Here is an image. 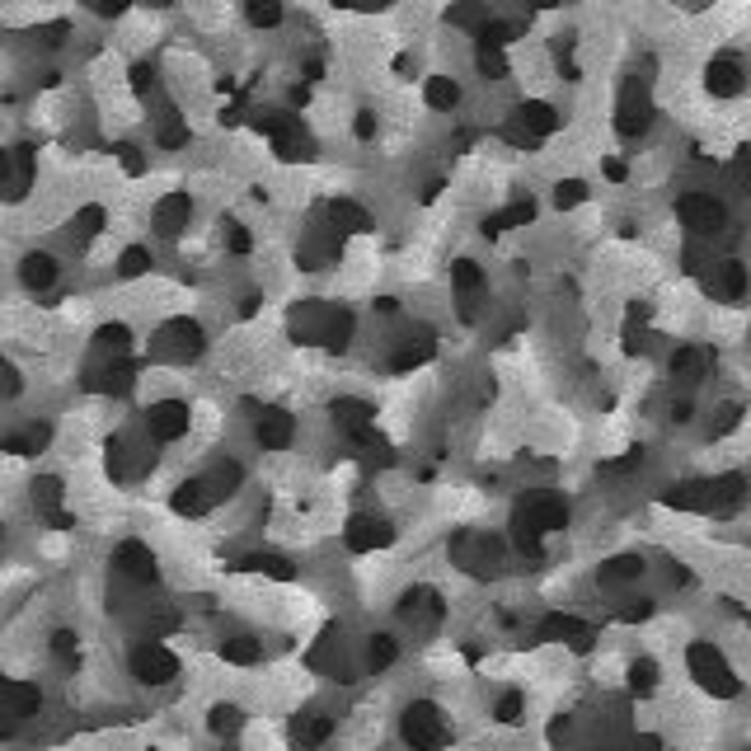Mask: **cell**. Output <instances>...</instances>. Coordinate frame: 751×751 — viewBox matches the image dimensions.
I'll list each match as a JSON object with an SVG mask.
<instances>
[{"instance_id":"obj_8","label":"cell","mask_w":751,"mask_h":751,"mask_svg":"<svg viewBox=\"0 0 751 751\" xmlns=\"http://www.w3.org/2000/svg\"><path fill=\"white\" fill-rule=\"evenodd\" d=\"M19 282H24L29 292H52V287L62 282V263L52 259V254H43V249H33V254L19 259Z\"/></svg>"},{"instance_id":"obj_4","label":"cell","mask_w":751,"mask_h":751,"mask_svg":"<svg viewBox=\"0 0 751 751\" xmlns=\"http://www.w3.org/2000/svg\"><path fill=\"white\" fill-rule=\"evenodd\" d=\"M648 123H653V99L639 80H629L625 94H620V113H615V132L620 137H644Z\"/></svg>"},{"instance_id":"obj_12","label":"cell","mask_w":751,"mask_h":751,"mask_svg":"<svg viewBox=\"0 0 751 751\" xmlns=\"http://www.w3.org/2000/svg\"><path fill=\"white\" fill-rule=\"evenodd\" d=\"M714 296H723V301H742L747 296V268L737 259H723L714 268Z\"/></svg>"},{"instance_id":"obj_3","label":"cell","mask_w":751,"mask_h":751,"mask_svg":"<svg viewBox=\"0 0 751 751\" xmlns=\"http://www.w3.org/2000/svg\"><path fill=\"white\" fill-rule=\"evenodd\" d=\"M399 733L414 751H442L451 728H446V714L437 705H414L404 719H399Z\"/></svg>"},{"instance_id":"obj_16","label":"cell","mask_w":751,"mask_h":751,"mask_svg":"<svg viewBox=\"0 0 751 751\" xmlns=\"http://www.w3.org/2000/svg\"><path fill=\"white\" fill-rule=\"evenodd\" d=\"M451 277H456V296H460V301L479 296V287H484V273H479V263H470V259H460L456 268H451Z\"/></svg>"},{"instance_id":"obj_20","label":"cell","mask_w":751,"mask_h":751,"mask_svg":"<svg viewBox=\"0 0 751 751\" xmlns=\"http://www.w3.org/2000/svg\"><path fill=\"white\" fill-rule=\"evenodd\" d=\"M104 207H85V212H76V221H71V226H76V235L80 240H90V235H99V230H104Z\"/></svg>"},{"instance_id":"obj_22","label":"cell","mask_w":751,"mask_h":751,"mask_svg":"<svg viewBox=\"0 0 751 751\" xmlns=\"http://www.w3.org/2000/svg\"><path fill=\"white\" fill-rule=\"evenodd\" d=\"M226 249H230V254H249V249H254V235H249L240 221H230V226H226Z\"/></svg>"},{"instance_id":"obj_13","label":"cell","mask_w":751,"mask_h":751,"mask_svg":"<svg viewBox=\"0 0 751 751\" xmlns=\"http://www.w3.org/2000/svg\"><path fill=\"white\" fill-rule=\"evenodd\" d=\"M245 19L249 29H277L287 19V5L282 0H245Z\"/></svg>"},{"instance_id":"obj_26","label":"cell","mask_w":751,"mask_h":751,"mask_svg":"<svg viewBox=\"0 0 751 751\" xmlns=\"http://www.w3.org/2000/svg\"><path fill=\"white\" fill-rule=\"evenodd\" d=\"M536 10H554V5H564V0H531Z\"/></svg>"},{"instance_id":"obj_15","label":"cell","mask_w":751,"mask_h":751,"mask_svg":"<svg viewBox=\"0 0 751 751\" xmlns=\"http://www.w3.org/2000/svg\"><path fill=\"white\" fill-rule=\"evenodd\" d=\"M348 540H353V550H376V545L390 540V526H381L376 517H357L353 531H348Z\"/></svg>"},{"instance_id":"obj_5","label":"cell","mask_w":751,"mask_h":751,"mask_svg":"<svg viewBox=\"0 0 751 751\" xmlns=\"http://www.w3.org/2000/svg\"><path fill=\"white\" fill-rule=\"evenodd\" d=\"M188 428H193V414H188L184 399H160L146 414V432L155 442H179V437H188Z\"/></svg>"},{"instance_id":"obj_23","label":"cell","mask_w":751,"mask_h":751,"mask_svg":"<svg viewBox=\"0 0 751 751\" xmlns=\"http://www.w3.org/2000/svg\"><path fill=\"white\" fill-rule=\"evenodd\" d=\"M94 15H104V19H118V15H127L132 10V0H85Z\"/></svg>"},{"instance_id":"obj_6","label":"cell","mask_w":751,"mask_h":751,"mask_svg":"<svg viewBox=\"0 0 751 751\" xmlns=\"http://www.w3.org/2000/svg\"><path fill=\"white\" fill-rule=\"evenodd\" d=\"M132 672H137L146 686H165V681L179 676V658L160 644H141L137 653H132Z\"/></svg>"},{"instance_id":"obj_11","label":"cell","mask_w":751,"mask_h":751,"mask_svg":"<svg viewBox=\"0 0 751 751\" xmlns=\"http://www.w3.org/2000/svg\"><path fill=\"white\" fill-rule=\"evenodd\" d=\"M324 216H329V226L334 230H371V212L362 207V202H348V198H334V202H324Z\"/></svg>"},{"instance_id":"obj_24","label":"cell","mask_w":751,"mask_h":751,"mask_svg":"<svg viewBox=\"0 0 751 751\" xmlns=\"http://www.w3.org/2000/svg\"><path fill=\"white\" fill-rule=\"evenodd\" d=\"M353 132H357V137H362V141H371V137H376V113H367V108H362V113H357V118H353Z\"/></svg>"},{"instance_id":"obj_7","label":"cell","mask_w":751,"mask_h":751,"mask_svg":"<svg viewBox=\"0 0 751 751\" xmlns=\"http://www.w3.org/2000/svg\"><path fill=\"white\" fill-rule=\"evenodd\" d=\"M188 221H193V198H188L184 188H179V193H165V198L155 202L151 226L160 230V235H184Z\"/></svg>"},{"instance_id":"obj_9","label":"cell","mask_w":751,"mask_h":751,"mask_svg":"<svg viewBox=\"0 0 751 751\" xmlns=\"http://www.w3.org/2000/svg\"><path fill=\"white\" fill-rule=\"evenodd\" d=\"M742 85H747V76H742V62L737 57H714L705 71V90L714 94V99H733V94H742Z\"/></svg>"},{"instance_id":"obj_17","label":"cell","mask_w":751,"mask_h":751,"mask_svg":"<svg viewBox=\"0 0 751 751\" xmlns=\"http://www.w3.org/2000/svg\"><path fill=\"white\" fill-rule=\"evenodd\" d=\"M428 104L437 108V113L456 108L460 104V85H456V80H446V76H432L428 80Z\"/></svg>"},{"instance_id":"obj_25","label":"cell","mask_w":751,"mask_h":751,"mask_svg":"<svg viewBox=\"0 0 751 751\" xmlns=\"http://www.w3.org/2000/svg\"><path fill=\"white\" fill-rule=\"evenodd\" d=\"M601 169H606V179H611V184H620V179H625V174H629V169H625V160H615V155H611V160H606V165H601Z\"/></svg>"},{"instance_id":"obj_1","label":"cell","mask_w":751,"mask_h":751,"mask_svg":"<svg viewBox=\"0 0 751 751\" xmlns=\"http://www.w3.org/2000/svg\"><path fill=\"white\" fill-rule=\"evenodd\" d=\"M202 348H207V334H202L198 320H169L160 324V334L151 338V353L160 357V362H174V367H184V362H198Z\"/></svg>"},{"instance_id":"obj_18","label":"cell","mask_w":751,"mask_h":751,"mask_svg":"<svg viewBox=\"0 0 751 751\" xmlns=\"http://www.w3.org/2000/svg\"><path fill=\"white\" fill-rule=\"evenodd\" d=\"M151 273V249L146 245H127L123 259H118V277H141Z\"/></svg>"},{"instance_id":"obj_2","label":"cell","mask_w":751,"mask_h":751,"mask_svg":"<svg viewBox=\"0 0 751 751\" xmlns=\"http://www.w3.org/2000/svg\"><path fill=\"white\" fill-rule=\"evenodd\" d=\"M676 221H681L690 235L714 240V235H723V226H728V207H723L714 193H686V198L676 202Z\"/></svg>"},{"instance_id":"obj_10","label":"cell","mask_w":751,"mask_h":751,"mask_svg":"<svg viewBox=\"0 0 751 751\" xmlns=\"http://www.w3.org/2000/svg\"><path fill=\"white\" fill-rule=\"evenodd\" d=\"M292 432H296V418H292V414H282V409H268V414L259 418L254 437H259L263 451H287V446H292Z\"/></svg>"},{"instance_id":"obj_14","label":"cell","mask_w":751,"mask_h":751,"mask_svg":"<svg viewBox=\"0 0 751 751\" xmlns=\"http://www.w3.org/2000/svg\"><path fill=\"white\" fill-rule=\"evenodd\" d=\"M705 371H709L705 348H681V353L672 357V376H676V381H700Z\"/></svg>"},{"instance_id":"obj_21","label":"cell","mask_w":751,"mask_h":751,"mask_svg":"<svg viewBox=\"0 0 751 751\" xmlns=\"http://www.w3.org/2000/svg\"><path fill=\"white\" fill-rule=\"evenodd\" d=\"M578 202H587V184L583 179H564L559 193H554V207H578Z\"/></svg>"},{"instance_id":"obj_19","label":"cell","mask_w":751,"mask_h":751,"mask_svg":"<svg viewBox=\"0 0 751 751\" xmlns=\"http://www.w3.org/2000/svg\"><path fill=\"white\" fill-rule=\"evenodd\" d=\"M475 66H479V71H484L489 80H503V76H507L503 47H475Z\"/></svg>"}]
</instances>
